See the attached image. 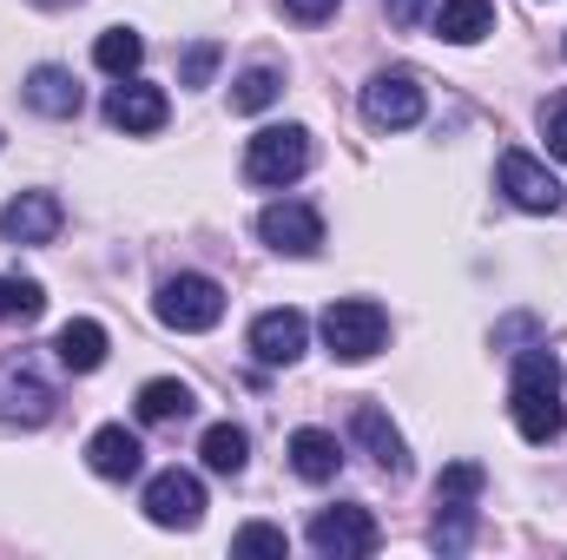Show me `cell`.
<instances>
[{
  "mask_svg": "<svg viewBox=\"0 0 567 560\" xmlns=\"http://www.w3.org/2000/svg\"><path fill=\"white\" fill-rule=\"evenodd\" d=\"M508 403H515V428H522V442H535V448H548L555 435H561V363L535 343V350H522L515 356V383H508Z\"/></svg>",
  "mask_w": 567,
  "mask_h": 560,
  "instance_id": "6da1fadb",
  "label": "cell"
},
{
  "mask_svg": "<svg viewBox=\"0 0 567 560\" xmlns=\"http://www.w3.org/2000/svg\"><path fill=\"white\" fill-rule=\"evenodd\" d=\"M323 343L337 363H370L383 343H390V310L370 303V297H343L323 310Z\"/></svg>",
  "mask_w": 567,
  "mask_h": 560,
  "instance_id": "7a4b0ae2",
  "label": "cell"
},
{
  "mask_svg": "<svg viewBox=\"0 0 567 560\" xmlns=\"http://www.w3.org/2000/svg\"><path fill=\"white\" fill-rule=\"evenodd\" d=\"M310 172V133L303 126H265L258 139L245 145V178L265 185V191H284Z\"/></svg>",
  "mask_w": 567,
  "mask_h": 560,
  "instance_id": "3957f363",
  "label": "cell"
},
{
  "mask_svg": "<svg viewBox=\"0 0 567 560\" xmlns=\"http://www.w3.org/2000/svg\"><path fill=\"white\" fill-rule=\"evenodd\" d=\"M152 310H158V323H165V330L198 336V330H218V317H225V290H218L212 278H198V271H178V278L158 283Z\"/></svg>",
  "mask_w": 567,
  "mask_h": 560,
  "instance_id": "277c9868",
  "label": "cell"
},
{
  "mask_svg": "<svg viewBox=\"0 0 567 560\" xmlns=\"http://www.w3.org/2000/svg\"><path fill=\"white\" fill-rule=\"evenodd\" d=\"M53 416V383L40 376L33 356H0V422L13 428H40Z\"/></svg>",
  "mask_w": 567,
  "mask_h": 560,
  "instance_id": "5b68a950",
  "label": "cell"
},
{
  "mask_svg": "<svg viewBox=\"0 0 567 560\" xmlns=\"http://www.w3.org/2000/svg\"><path fill=\"white\" fill-rule=\"evenodd\" d=\"M363 120L377 126V133H403V126H416L423 120V80L416 73H377L370 86H363Z\"/></svg>",
  "mask_w": 567,
  "mask_h": 560,
  "instance_id": "8992f818",
  "label": "cell"
},
{
  "mask_svg": "<svg viewBox=\"0 0 567 560\" xmlns=\"http://www.w3.org/2000/svg\"><path fill=\"white\" fill-rule=\"evenodd\" d=\"M145 521L152 528H198L205 521V481L185 468H165L145 481Z\"/></svg>",
  "mask_w": 567,
  "mask_h": 560,
  "instance_id": "52a82bcc",
  "label": "cell"
},
{
  "mask_svg": "<svg viewBox=\"0 0 567 560\" xmlns=\"http://www.w3.org/2000/svg\"><path fill=\"white\" fill-rule=\"evenodd\" d=\"M303 541L323 560H363L377 554V521H370V508H323Z\"/></svg>",
  "mask_w": 567,
  "mask_h": 560,
  "instance_id": "ba28073f",
  "label": "cell"
},
{
  "mask_svg": "<svg viewBox=\"0 0 567 560\" xmlns=\"http://www.w3.org/2000/svg\"><path fill=\"white\" fill-rule=\"evenodd\" d=\"M258 238H265L278 258H317V251H323V218H317L310 205L284 198V205H265V211H258Z\"/></svg>",
  "mask_w": 567,
  "mask_h": 560,
  "instance_id": "9c48e42d",
  "label": "cell"
},
{
  "mask_svg": "<svg viewBox=\"0 0 567 560\" xmlns=\"http://www.w3.org/2000/svg\"><path fill=\"white\" fill-rule=\"evenodd\" d=\"M350 442H357V448L390 475V481H403V475H410V442H403V428H396V422L383 416V403H357V409H350Z\"/></svg>",
  "mask_w": 567,
  "mask_h": 560,
  "instance_id": "30bf717a",
  "label": "cell"
},
{
  "mask_svg": "<svg viewBox=\"0 0 567 560\" xmlns=\"http://www.w3.org/2000/svg\"><path fill=\"white\" fill-rule=\"evenodd\" d=\"M60 225H66V211H60L53 191H20V198L0 211V238H7V245H53Z\"/></svg>",
  "mask_w": 567,
  "mask_h": 560,
  "instance_id": "8fae6325",
  "label": "cell"
},
{
  "mask_svg": "<svg viewBox=\"0 0 567 560\" xmlns=\"http://www.w3.org/2000/svg\"><path fill=\"white\" fill-rule=\"evenodd\" d=\"M303 343H310L303 310H265V317L251 323V356L271 363V370H290V363L303 356Z\"/></svg>",
  "mask_w": 567,
  "mask_h": 560,
  "instance_id": "7c38bea8",
  "label": "cell"
},
{
  "mask_svg": "<svg viewBox=\"0 0 567 560\" xmlns=\"http://www.w3.org/2000/svg\"><path fill=\"white\" fill-rule=\"evenodd\" d=\"M502 191H508V205H522V211H555V205H561L555 172H548L542 158H528V152H502Z\"/></svg>",
  "mask_w": 567,
  "mask_h": 560,
  "instance_id": "4fadbf2b",
  "label": "cell"
},
{
  "mask_svg": "<svg viewBox=\"0 0 567 560\" xmlns=\"http://www.w3.org/2000/svg\"><path fill=\"white\" fill-rule=\"evenodd\" d=\"M86 462H93V475H106V481H133V475L145 468V448H140V435H133L126 422H106V428H93Z\"/></svg>",
  "mask_w": 567,
  "mask_h": 560,
  "instance_id": "5bb4252c",
  "label": "cell"
},
{
  "mask_svg": "<svg viewBox=\"0 0 567 560\" xmlns=\"http://www.w3.org/2000/svg\"><path fill=\"white\" fill-rule=\"evenodd\" d=\"M106 120H113L120 133H158V126H165V93L145 86V80H120V86L106 93Z\"/></svg>",
  "mask_w": 567,
  "mask_h": 560,
  "instance_id": "9a60e30c",
  "label": "cell"
},
{
  "mask_svg": "<svg viewBox=\"0 0 567 560\" xmlns=\"http://www.w3.org/2000/svg\"><path fill=\"white\" fill-rule=\"evenodd\" d=\"M80 100H86V93H80V80H73L66 66H33V73H27V106H33V113H47V120H73Z\"/></svg>",
  "mask_w": 567,
  "mask_h": 560,
  "instance_id": "2e32d148",
  "label": "cell"
},
{
  "mask_svg": "<svg viewBox=\"0 0 567 560\" xmlns=\"http://www.w3.org/2000/svg\"><path fill=\"white\" fill-rule=\"evenodd\" d=\"M435 33L449 46H475L495 33V0H435Z\"/></svg>",
  "mask_w": 567,
  "mask_h": 560,
  "instance_id": "e0dca14e",
  "label": "cell"
},
{
  "mask_svg": "<svg viewBox=\"0 0 567 560\" xmlns=\"http://www.w3.org/2000/svg\"><path fill=\"white\" fill-rule=\"evenodd\" d=\"M53 356H60V370H73V376H93V370L106 363V330H100L93 317H73V323L53 336Z\"/></svg>",
  "mask_w": 567,
  "mask_h": 560,
  "instance_id": "ac0fdd59",
  "label": "cell"
},
{
  "mask_svg": "<svg viewBox=\"0 0 567 560\" xmlns=\"http://www.w3.org/2000/svg\"><path fill=\"white\" fill-rule=\"evenodd\" d=\"M290 468H297L303 481H337L343 442H337L330 428H297V435H290Z\"/></svg>",
  "mask_w": 567,
  "mask_h": 560,
  "instance_id": "d6986e66",
  "label": "cell"
},
{
  "mask_svg": "<svg viewBox=\"0 0 567 560\" xmlns=\"http://www.w3.org/2000/svg\"><path fill=\"white\" fill-rule=\"evenodd\" d=\"M198 455H205L212 475H245V462H251V435H245L238 422H212L205 442H198Z\"/></svg>",
  "mask_w": 567,
  "mask_h": 560,
  "instance_id": "ffe728a7",
  "label": "cell"
},
{
  "mask_svg": "<svg viewBox=\"0 0 567 560\" xmlns=\"http://www.w3.org/2000/svg\"><path fill=\"white\" fill-rule=\"evenodd\" d=\"M198 409V396H192V383H178V376H152L140 390V422H185Z\"/></svg>",
  "mask_w": 567,
  "mask_h": 560,
  "instance_id": "44dd1931",
  "label": "cell"
},
{
  "mask_svg": "<svg viewBox=\"0 0 567 560\" xmlns=\"http://www.w3.org/2000/svg\"><path fill=\"white\" fill-rule=\"evenodd\" d=\"M93 60H100V73H113V80H133L145 60V40L133 27H106L100 40H93Z\"/></svg>",
  "mask_w": 567,
  "mask_h": 560,
  "instance_id": "7402d4cb",
  "label": "cell"
},
{
  "mask_svg": "<svg viewBox=\"0 0 567 560\" xmlns=\"http://www.w3.org/2000/svg\"><path fill=\"white\" fill-rule=\"evenodd\" d=\"M278 93H284L278 66H251V73L231 80V113H265V106H278Z\"/></svg>",
  "mask_w": 567,
  "mask_h": 560,
  "instance_id": "603a6c76",
  "label": "cell"
},
{
  "mask_svg": "<svg viewBox=\"0 0 567 560\" xmlns=\"http://www.w3.org/2000/svg\"><path fill=\"white\" fill-rule=\"evenodd\" d=\"M475 495H482V468L475 462H449L435 475V508H475Z\"/></svg>",
  "mask_w": 567,
  "mask_h": 560,
  "instance_id": "cb8c5ba5",
  "label": "cell"
},
{
  "mask_svg": "<svg viewBox=\"0 0 567 560\" xmlns=\"http://www.w3.org/2000/svg\"><path fill=\"white\" fill-rule=\"evenodd\" d=\"M47 310V290L33 278H0V323H33Z\"/></svg>",
  "mask_w": 567,
  "mask_h": 560,
  "instance_id": "d4e9b609",
  "label": "cell"
},
{
  "mask_svg": "<svg viewBox=\"0 0 567 560\" xmlns=\"http://www.w3.org/2000/svg\"><path fill=\"white\" fill-rule=\"evenodd\" d=\"M468 541H475V508H442L435 528H429V548L435 554H462Z\"/></svg>",
  "mask_w": 567,
  "mask_h": 560,
  "instance_id": "484cf974",
  "label": "cell"
},
{
  "mask_svg": "<svg viewBox=\"0 0 567 560\" xmlns=\"http://www.w3.org/2000/svg\"><path fill=\"white\" fill-rule=\"evenodd\" d=\"M231 554L284 560V554H290V535H284V528H271V521H251V528H238V535H231Z\"/></svg>",
  "mask_w": 567,
  "mask_h": 560,
  "instance_id": "4316f807",
  "label": "cell"
},
{
  "mask_svg": "<svg viewBox=\"0 0 567 560\" xmlns=\"http://www.w3.org/2000/svg\"><path fill=\"white\" fill-rule=\"evenodd\" d=\"M212 73H218V40H198V46H185V60H178V80H185V86H212Z\"/></svg>",
  "mask_w": 567,
  "mask_h": 560,
  "instance_id": "83f0119b",
  "label": "cell"
},
{
  "mask_svg": "<svg viewBox=\"0 0 567 560\" xmlns=\"http://www.w3.org/2000/svg\"><path fill=\"white\" fill-rule=\"evenodd\" d=\"M542 133H548V152L567 158V100H555V106L542 113Z\"/></svg>",
  "mask_w": 567,
  "mask_h": 560,
  "instance_id": "f1b7e54d",
  "label": "cell"
},
{
  "mask_svg": "<svg viewBox=\"0 0 567 560\" xmlns=\"http://www.w3.org/2000/svg\"><path fill=\"white\" fill-rule=\"evenodd\" d=\"M383 13H390V27H416L423 13H435V0H383Z\"/></svg>",
  "mask_w": 567,
  "mask_h": 560,
  "instance_id": "f546056e",
  "label": "cell"
},
{
  "mask_svg": "<svg viewBox=\"0 0 567 560\" xmlns=\"http://www.w3.org/2000/svg\"><path fill=\"white\" fill-rule=\"evenodd\" d=\"M284 13H297V20H330L337 0H284Z\"/></svg>",
  "mask_w": 567,
  "mask_h": 560,
  "instance_id": "4dcf8cb0",
  "label": "cell"
},
{
  "mask_svg": "<svg viewBox=\"0 0 567 560\" xmlns=\"http://www.w3.org/2000/svg\"><path fill=\"white\" fill-rule=\"evenodd\" d=\"M40 7H66V0H40Z\"/></svg>",
  "mask_w": 567,
  "mask_h": 560,
  "instance_id": "1f68e13d",
  "label": "cell"
},
{
  "mask_svg": "<svg viewBox=\"0 0 567 560\" xmlns=\"http://www.w3.org/2000/svg\"><path fill=\"white\" fill-rule=\"evenodd\" d=\"M561 46H567V40H561Z\"/></svg>",
  "mask_w": 567,
  "mask_h": 560,
  "instance_id": "d6a6232c",
  "label": "cell"
}]
</instances>
